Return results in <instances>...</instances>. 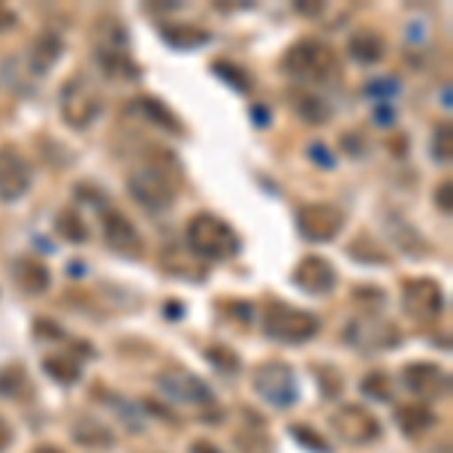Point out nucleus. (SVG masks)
<instances>
[{"mask_svg": "<svg viewBox=\"0 0 453 453\" xmlns=\"http://www.w3.org/2000/svg\"><path fill=\"white\" fill-rule=\"evenodd\" d=\"M435 196H438V206L444 209V215H450V181H441Z\"/></svg>", "mask_w": 453, "mask_h": 453, "instance_id": "nucleus-33", "label": "nucleus"}, {"mask_svg": "<svg viewBox=\"0 0 453 453\" xmlns=\"http://www.w3.org/2000/svg\"><path fill=\"white\" fill-rule=\"evenodd\" d=\"M433 155L438 157V160H444L448 164L450 160V155H453V130H450V124L444 121L441 127L435 130V136H433Z\"/></svg>", "mask_w": 453, "mask_h": 453, "instance_id": "nucleus-27", "label": "nucleus"}, {"mask_svg": "<svg viewBox=\"0 0 453 453\" xmlns=\"http://www.w3.org/2000/svg\"><path fill=\"white\" fill-rule=\"evenodd\" d=\"M263 330H266L269 339L299 345V342H309L311 335L320 330V324L311 311L296 309V305H290V303H281V299H273V303H266V309H263Z\"/></svg>", "mask_w": 453, "mask_h": 453, "instance_id": "nucleus-3", "label": "nucleus"}, {"mask_svg": "<svg viewBox=\"0 0 453 453\" xmlns=\"http://www.w3.org/2000/svg\"><path fill=\"white\" fill-rule=\"evenodd\" d=\"M61 49H64V42L58 40L55 34H42L40 40L34 42V49H31V64L40 73H46L49 67H55V64H58Z\"/></svg>", "mask_w": 453, "mask_h": 453, "instance_id": "nucleus-24", "label": "nucleus"}, {"mask_svg": "<svg viewBox=\"0 0 453 453\" xmlns=\"http://www.w3.org/2000/svg\"><path fill=\"white\" fill-rule=\"evenodd\" d=\"M46 372L55 378V381H61V384H73L79 378V363L73 360V357H49L46 360Z\"/></svg>", "mask_w": 453, "mask_h": 453, "instance_id": "nucleus-26", "label": "nucleus"}, {"mask_svg": "<svg viewBox=\"0 0 453 453\" xmlns=\"http://www.w3.org/2000/svg\"><path fill=\"white\" fill-rule=\"evenodd\" d=\"M294 433V438L299 444H305V448H311L314 453H330V444L326 441H320V435H314L309 426H294L290 429Z\"/></svg>", "mask_w": 453, "mask_h": 453, "instance_id": "nucleus-30", "label": "nucleus"}, {"mask_svg": "<svg viewBox=\"0 0 453 453\" xmlns=\"http://www.w3.org/2000/svg\"><path fill=\"white\" fill-rule=\"evenodd\" d=\"M157 384L164 387L170 396L181 399V402H194V405H206L211 402V390L206 387V381L194 375V372L181 369V366H170L157 375Z\"/></svg>", "mask_w": 453, "mask_h": 453, "instance_id": "nucleus-15", "label": "nucleus"}, {"mask_svg": "<svg viewBox=\"0 0 453 453\" xmlns=\"http://www.w3.org/2000/svg\"><path fill=\"white\" fill-rule=\"evenodd\" d=\"M296 226L309 242H330L345 226V211L333 203H309L296 211Z\"/></svg>", "mask_w": 453, "mask_h": 453, "instance_id": "nucleus-7", "label": "nucleus"}, {"mask_svg": "<svg viewBox=\"0 0 453 453\" xmlns=\"http://www.w3.org/2000/svg\"><path fill=\"white\" fill-rule=\"evenodd\" d=\"M12 281H16V288L21 294H31V296H40L49 290V284H52V275H49L46 263L36 260V257H19L12 263Z\"/></svg>", "mask_w": 453, "mask_h": 453, "instance_id": "nucleus-16", "label": "nucleus"}, {"mask_svg": "<svg viewBox=\"0 0 453 453\" xmlns=\"http://www.w3.org/2000/svg\"><path fill=\"white\" fill-rule=\"evenodd\" d=\"M55 233H58L61 239H67V242H85V239H88V226H85L82 215H79L76 209L58 211V218H55Z\"/></svg>", "mask_w": 453, "mask_h": 453, "instance_id": "nucleus-25", "label": "nucleus"}, {"mask_svg": "<svg viewBox=\"0 0 453 453\" xmlns=\"http://www.w3.org/2000/svg\"><path fill=\"white\" fill-rule=\"evenodd\" d=\"M185 236H188V248H191L196 257H206V260H230L242 251L239 233L224 218L211 215V211L194 215Z\"/></svg>", "mask_w": 453, "mask_h": 453, "instance_id": "nucleus-1", "label": "nucleus"}, {"mask_svg": "<svg viewBox=\"0 0 453 453\" xmlns=\"http://www.w3.org/2000/svg\"><path fill=\"white\" fill-rule=\"evenodd\" d=\"M215 70L218 73H221V79H226V82H230L233 88H239V91H251V76H248V73L245 70H239V67H233V64H221V61H218L215 64Z\"/></svg>", "mask_w": 453, "mask_h": 453, "instance_id": "nucleus-28", "label": "nucleus"}, {"mask_svg": "<svg viewBox=\"0 0 453 453\" xmlns=\"http://www.w3.org/2000/svg\"><path fill=\"white\" fill-rule=\"evenodd\" d=\"M290 279H294V284L303 294L326 296V294H333V288H335V269H333V263L326 257H320V254H309V257H303L296 263Z\"/></svg>", "mask_w": 453, "mask_h": 453, "instance_id": "nucleus-11", "label": "nucleus"}, {"mask_svg": "<svg viewBox=\"0 0 453 453\" xmlns=\"http://www.w3.org/2000/svg\"><path fill=\"white\" fill-rule=\"evenodd\" d=\"M444 305L441 296V284L433 279H408L402 281V309H405L411 318L420 320H433L438 318Z\"/></svg>", "mask_w": 453, "mask_h": 453, "instance_id": "nucleus-10", "label": "nucleus"}, {"mask_svg": "<svg viewBox=\"0 0 453 453\" xmlns=\"http://www.w3.org/2000/svg\"><path fill=\"white\" fill-rule=\"evenodd\" d=\"M281 67L296 82H333L339 76V55L320 40H299L288 49Z\"/></svg>", "mask_w": 453, "mask_h": 453, "instance_id": "nucleus-2", "label": "nucleus"}, {"mask_svg": "<svg viewBox=\"0 0 453 453\" xmlns=\"http://www.w3.org/2000/svg\"><path fill=\"white\" fill-rule=\"evenodd\" d=\"M12 27H16V12L0 6V31H12Z\"/></svg>", "mask_w": 453, "mask_h": 453, "instance_id": "nucleus-34", "label": "nucleus"}, {"mask_svg": "<svg viewBox=\"0 0 453 453\" xmlns=\"http://www.w3.org/2000/svg\"><path fill=\"white\" fill-rule=\"evenodd\" d=\"M363 390L369 393V396H375V399H381V402H387V399H393V387H390V381H387L384 375H369L366 381H363Z\"/></svg>", "mask_w": 453, "mask_h": 453, "instance_id": "nucleus-31", "label": "nucleus"}, {"mask_svg": "<svg viewBox=\"0 0 453 453\" xmlns=\"http://www.w3.org/2000/svg\"><path fill=\"white\" fill-rule=\"evenodd\" d=\"M142 109V115L149 119L151 124H157V127L170 130V134H185V127H181V121L175 119V115L170 112V109L164 106V100L157 97H140V104H136Z\"/></svg>", "mask_w": 453, "mask_h": 453, "instance_id": "nucleus-23", "label": "nucleus"}, {"mask_svg": "<svg viewBox=\"0 0 453 453\" xmlns=\"http://www.w3.org/2000/svg\"><path fill=\"white\" fill-rule=\"evenodd\" d=\"M348 342L360 350H390L402 342V333L396 324L378 318V314H363V318H354L348 324Z\"/></svg>", "mask_w": 453, "mask_h": 453, "instance_id": "nucleus-8", "label": "nucleus"}, {"mask_svg": "<svg viewBox=\"0 0 453 453\" xmlns=\"http://www.w3.org/2000/svg\"><path fill=\"white\" fill-rule=\"evenodd\" d=\"M10 441H12V429H10V423L0 418V453L10 448Z\"/></svg>", "mask_w": 453, "mask_h": 453, "instance_id": "nucleus-35", "label": "nucleus"}, {"mask_svg": "<svg viewBox=\"0 0 453 453\" xmlns=\"http://www.w3.org/2000/svg\"><path fill=\"white\" fill-rule=\"evenodd\" d=\"M209 360L215 363L218 369H226V372L239 369V357L233 354L230 348H209Z\"/></svg>", "mask_w": 453, "mask_h": 453, "instance_id": "nucleus-32", "label": "nucleus"}, {"mask_svg": "<svg viewBox=\"0 0 453 453\" xmlns=\"http://www.w3.org/2000/svg\"><path fill=\"white\" fill-rule=\"evenodd\" d=\"M127 191L142 209L166 211L175 203V179L160 164H145L127 175Z\"/></svg>", "mask_w": 453, "mask_h": 453, "instance_id": "nucleus-4", "label": "nucleus"}, {"mask_svg": "<svg viewBox=\"0 0 453 453\" xmlns=\"http://www.w3.org/2000/svg\"><path fill=\"white\" fill-rule=\"evenodd\" d=\"M34 453H64V450H58V448H49V444H46V448H36Z\"/></svg>", "mask_w": 453, "mask_h": 453, "instance_id": "nucleus-37", "label": "nucleus"}, {"mask_svg": "<svg viewBox=\"0 0 453 453\" xmlns=\"http://www.w3.org/2000/svg\"><path fill=\"white\" fill-rule=\"evenodd\" d=\"M191 453H224V450L215 448L211 441H196V444H191Z\"/></svg>", "mask_w": 453, "mask_h": 453, "instance_id": "nucleus-36", "label": "nucleus"}, {"mask_svg": "<svg viewBox=\"0 0 453 453\" xmlns=\"http://www.w3.org/2000/svg\"><path fill=\"white\" fill-rule=\"evenodd\" d=\"M357 239H360V245H366V251H348L350 257H357V260H363V263H387V260H390L384 248L375 245L372 239H366V236H357Z\"/></svg>", "mask_w": 453, "mask_h": 453, "instance_id": "nucleus-29", "label": "nucleus"}, {"mask_svg": "<svg viewBox=\"0 0 453 453\" xmlns=\"http://www.w3.org/2000/svg\"><path fill=\"white\" fill-rule=\"evenodd\" d=\"M402 384L418 399H441L450 387V378L435 363H411L402 372Z\"/></svg>", "mask_w": 453, "mask_h": 453, "instance_id": "nucleus-14", "label": "nucleus"}, {"mask_svg": "<svg viewBox=\"0 0 453 453\" xmlns=\"http://www.w3.org/2000/svg\"><path fill=\"white\" fill-rule=\"evenodd\" d=\"M31 188V170H27L25 157L19 155L12 145L0 149V200L16 203Z\"/></svg>", "mask_w": 453, "mask_h": 453, "instance_id": "nucleus-13", "label": "nucleus"}, {"mask_svg": "<svg viewBox=\"0 0 453 453\" xmlns=\"http://www.w3.org/2000/svg\"><path fill=\"white\" fill-rule=\"evenodd\" d=\"M333 433L348 444H369L381 435V423L363 405H345L330 418Z\"/></svg>", "mask_w": 453, "mask_h": 453, "instance_id": "nucleus-9", "label": "nucleus"}, {"mask_svg": "<svg viewBox=\"0 0 453 453\" xmlns=\"http://www.w3.org/2000/svg\"><path fill=\"white\" fill-rule=\"evenodd\" d=\"M97 64L109 79H140V67L124 46H100Z\"/></svg>", "mask_w": 453, "mask_h": 453, "instance_id": "nucleus-17", "label": "nucleus"}, {"mask_svg": "<svg viewBox=\"0 0 453 453\" xmlns=\"http://www.w3.org/2000/svg\"><path fill=\"white\" fill-rule=\"evenodd\" d=\"M396 423L405 435L418 438V435L426 433V429L435 426V414L429 411L426 405H418V402H414V405H399L396 408Z\"/></svg>", "mask_w": 453, "mask_h": 453, "instance_id": "nucleus-19", "label": "nucleus"}, {"mask_svg": "<svg viewBox=\"0 0 453 453\" xmlns=\"http://www.w3.org/2000/svg\"><path fill=\"white\" fill-rule=\"evenodd\" d=\"M104 236L109 248H112L115 254H121V257H142L145 245H142V236L140 230L134 226V221H130L127 215H121L119 209H109L104 215Z\"/></svg>", "mask_w": 453, "mask_h": 453, "instance_id": "nucleus-12", "label": "nucleus"}, {"mask_svg": "<svg viewBox=\"0 0 453 453\" xmlns=\"http://www.w3.org/2000/svg\"><path fill=\"white\" fill-rule=\"evenodd\" d=\"M348 52H350L354 61H360V64H378L387 55V42H384V36L378 31L363 27V31H357L348 40Z\"/></svg>", "mask_w": 453, "mask_h": 453, "instance_id": "nucleus-18", "label": "nucleus"}, {"mask_svg": "<svg viewBox=\"0 0 453 453\" xmlns=\"http://www.w3.org/2000/svg\"><path fill=\"white\" fill-rule=\"evenodd\" d=\"M58 106H61V119L76 130H85L97 121L100 109H104V100H100L97 85L88 76H70L61 88V97H58Z\"/></svg>", "mask_w": 453, "mask_h": 453, "instance_id": "nucleus-5", "label": "nucleus"}, {"mask_svg": "<svg viewBox=\"0 0 453 453\" xmlns=\"http://www.w3.org/2000/svg\"><path fill=\"white\" fill-rule=\"evenodd\" d=\"M164 40L175 49H196V46H203V42H209L211 34L206 27H196V25H166Z\"/></svg>", "mask_w": 453, "mask_h": 453, "instance_id": "nucleus-22", "label": "nucleus"}, {"mask_svg": "<svg viewBox=\"0 0 453 453\" xmlns=\"http://www.w3.org/2000/svg\"><path fill=\"white\" fill-rule=\"evenodd\" d=\"M294 109H296L299 119L309 121V124H326L333 115V109L324 97H318V94H305V91L294 94Z\"/></svg>", "mask_w": 453, "mask_h": 453, "instance_id": "nucleus-21", "label": "nucleus"}, {"mask_svg": "<svg viewBox=\"0 0 453 453\" xmlns=\"http://www.w3.org/2000/svg\"><path fill=\"white\" fill-rule=\"evenodd\" d=\"M73 435H76L79 444H85V448H94V450H106V448H112V444H115L112 429L104 426L100 420H91V418L79 420L76 426H73Z\"/></svg>", "mask_w": 453, "mask_h": 453, "instance_id": "nucleus-20", "label": "nucleus"}, {"mask_svg": "<svg viewBox=\"0 0 453 453\" xmlns=\"http://www.w3.org/2000/svg\"><path fill=\"white\" fill-rule=\"evenodd\" d=\"M254 390L260 393L269 405H279V408H288L296 402V378H294V369L288 363H263V366L254 369Z\"/></svg>", "mask_w": 453, "mask_h": 453, "instance_id": "nucleus-6", "label": "nucleus"}]
</instances>
